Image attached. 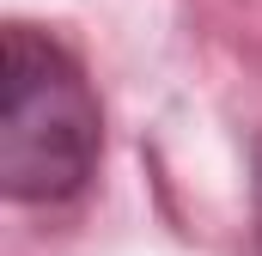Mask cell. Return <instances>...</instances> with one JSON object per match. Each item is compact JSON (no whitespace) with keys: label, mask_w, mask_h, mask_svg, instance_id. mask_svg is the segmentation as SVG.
I'll list each match as a JSON object with an SVG mask.
<instances>
[{"label":"cell","mask_w":262,"mask_h":256,"mask_svg":"<svg viewBox=\"0 0 262 256\" xmlns=\"http://www.w3.org/2000/svg\"><path fill=\"white\" fill-rule=\"evenodd\" d=\"M250 201H256V250H262V134H256V153H250Z\"/></svg>","instance_id":"7a4b0ae2"},{"label":"cell","mask_w":262,"mask_h":256,"mask_svg":"<svg viewBox=\"0 0 262 256\" xmlns=\"http://www.w3.org/2000/svg\"><path fill=\"white\" fill-rule=\"evenodd\" d=\"M0 183L18 207H61L92 189L104 110L85 67L37 25L0 37Z\"/></svg>","instance_id":"6da1fadb"}]
</instances>
